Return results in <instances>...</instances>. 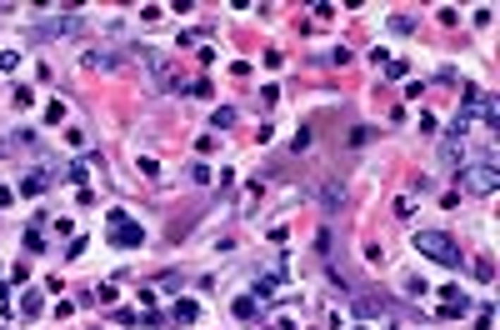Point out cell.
I'll return each instance as SVG.
<instances>
[{"instance_id": "cell-1", "label": "cell", "mask_w": 500, "mask_h": 330, "mask_svg": "<svg viewBox=\"0 0 500 330\" xmlns=\"http://www.w3.org/2000/svg\"><path fill=\"white\" fill-rule=\"evenodd\" d=\"M415 245H420L430 260H440V265H461L456 240H451V236H440V231H420V236H415Z\"/></svg>"}, {"instance_id": "cell-2", "label": "cell", "mask_w": 500, "mask_h": 330, "mask_svg": "<svg viewBox=\"0 0 500 330\" xmlns=\"http://www.w3.org/2000/svg\"><path fill=\"white\" fill-rule=\"evenodd\" d=\"M461 185H465V190H480V195H490V190H495V155H485V160H470L465 171H461Z\"/></svg>"}, {"instance_id": "cell-3", "label": "cell", "mask_w": 500, "mask_h": 330, "mask_svg": "<svg viewBox=\"0 0 500 330\" xmlns=\"http://www.w3.org/2000/svg\"><path fill=\"white\" fill-rule=\"evenodd\" d=\"M80 25H85V20H80L75 11H66V16H55V20H40V35H45V40H55V35H75Z\"/></svg>"}, {"instance_id": "cell-4", "label": "cell", "mask_w": 500, "mask_h": 330, "mask_svg": "<svg viewBox=\"0 0 500 330\" xmlns=\"http://www.w3.org/2000/svg\"><path fill=\"white\" fill-rule=\"evenodd\" d=\"M110 240H116V245H140L145 231L135 226V220H121V215H116V220H110Z\"/></svg>"}, {"instance_id": "cell-5", "label": "cell", "mask_w": 500, "mask_h": 330, "mask_svg": "<svg viewBox=\"0 0 500 330\" xmlns=\"http://www.w3.org/2000/svg\"><path fill=\"white\" fill-rule=\"evenodd\" d=\"M45 181H50V176H25V181H20V195H40Z\"/></svg>"}, {"instance_id": "cell-6", "label": "cell", "mask_w": 500, "mask_h": 330, "mask_svg": "<svg viewBox=\"0 0 500 330\" xmlns=\"http://www.w3.org/2000/svg\"><path fill=\"white\" fill-rule=\"evenodd\" d=\"M176 320H181V325L195 320V300H181V305H176Z\"/></svg>"}, {"instance_id": "cell-7", "label": "cell", "mask_w": 500, "mask_h": 330, "mask_svg": "<svg viewBox=\"0 0 500 330\" xmlns=\"http://www.w3.org/2000/svg\"><path fill=\"white\" fill-rule=\"evenodd\" d=\"M360 330H365V325H360Z\"/></svg>"}]
</instances>
